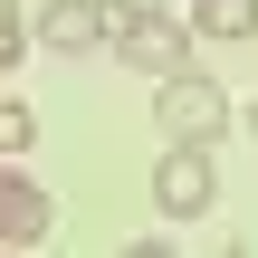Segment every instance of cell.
I'll return each instance as SVG.
<instances>
[{
  "mask_svg": "<svg viewBox=\"0 0 258 258\" xmlns=\"http://www.w3.org/2000/svg\"><path fill=\"white\" fill-rule=\"evenodd\" d=\"M249 144H258V105H249Z\"/></svg>",
  "mask_w": 258,
  "mask_h": 258,
  "instance_id": "cell-10",
  "label": "cell"
},
{
  "mask_svg": "<svg viewBox=\"0 0 258 258\" xmlns=\"http://www.w3.org/2000/svg\"><path fill=\"white\" fill-rule=\"evenodd\" d=\"M96 38H115V10H105V0H48V10H38V48L86 57Z\"/></svg>",
  "mask_w": 258,
  "mask_h": 258,
  "instance_id": "cell-4",
  "label": "cell"
},
{
  "mask_svg": "<svg viewBox=\"0 0 258 258\" xmlns=\"http://www.w3.org/2000/svg\"><path fill=\"white\" fill-rule=\"evenodd\" d=\"M29 38H38V19H19V0H0V67H19Z\"/></svg>",
  "mask_w": 258,
  "mask_h": 258,
  "instance_id": "cell-8",
  "label": "cell"
},
{
  "mask_svg": "<svg viewBox=\"0 0 258 258\" xmlns=\"http://www.w3.org/2000/svg\"><path fill=\"white\" fill-rule=\"evenodd\" d=\"M48 220H57V201H48L29 172H10V163H0V249H38V239H48Z\"/></svg>",
  "mask_w": 258,
  "mask_h": 258,
  "instance_id": "cell-5",
  "label": "cell"
},
{
  "mask_svg": "<svg viewBox=\"0 0 258 258\" xmlns=\"http://www.w3.org/2000/svg\"><path fill=\"white\" fill-rule=\"evenodd\" d=\"M191 38H201V29H191V19H172V10L153 0V10H115V38H105V48L163 86V77H182V67H191Z\"/></svg>",
  "mask_w": 258,
  "mask_h": 258,
  "instance_id": "cell-1",
  "label": "cell"
},
{
  "mask_svg": "<svg viewBox=\"0 0 258 258\" xmlns=\"http://www.w3.org/2000/svg\"><path fill=\"white\" fill-rule=\"evenodd\" d=\"M153 134H172V144H220V134H230V96H220L201 67H182V77L153 86Z\"/></svg>",
  "mask_w": 258,
  "mask_h": 258,
  "instance_id": "cell-2",
  "label": "cell"
},
{
  "mask_svg": "<svg viewBox=\"0 0 258 258\" xmlns=\"http://www.w3.org/2000/svg\"><path fill=\"white\" fill-rule=\"evenodd\" d=\"M201 38H258V0H191Z\"/></svg>",
  "mask_w": 258,
  "mask_h": 258,
  "instance_id": "cell-6",
  "label": "cell"
},
{
  "mask_svg": "<svg viewBox=\"0 0 258 258\" xmlns=\"http://www.w3.org/2000/svg\"><path fill=\"white\" fill-rule=\"evenodd\" d=\"M105 10H153V0H105Z\"/></svg>",
  "mask_w": 258,
  "mask_h": 258,
  "instance_id": "cell-9",
  "label": "cell"
},
{
  "mask_svg": "<svg viewBox=\"0 0 258 258\" xmlns=\"http://www.w3.org/2000/svg\"><path fill=\"white\" fill-rule=\"evenodd\" d=\"M211 201H220L211 144H163V163H153V211H163V220H201Z\"/></svg>",
  "mask_w": 258,
  "mask_h": 258,
  "instance_id": "cell-3",
  "label": "cell"
},
{
  "mask_svg": "<svg viewBox=\"0 0 258 258\" xmlns=\"http://www.w3.org/2000/svg\"><path fill=\"white\" fill-rule=\"evenodd\" d=\"M29 144H38V115H29V105H10V96H0V163H19V153H29Z\"/></svg>",
  "mask_w": 258,
  "mask_h": 258,
  "instance_id": "cell-7",
  "label": "cell"
}]
</instances>
